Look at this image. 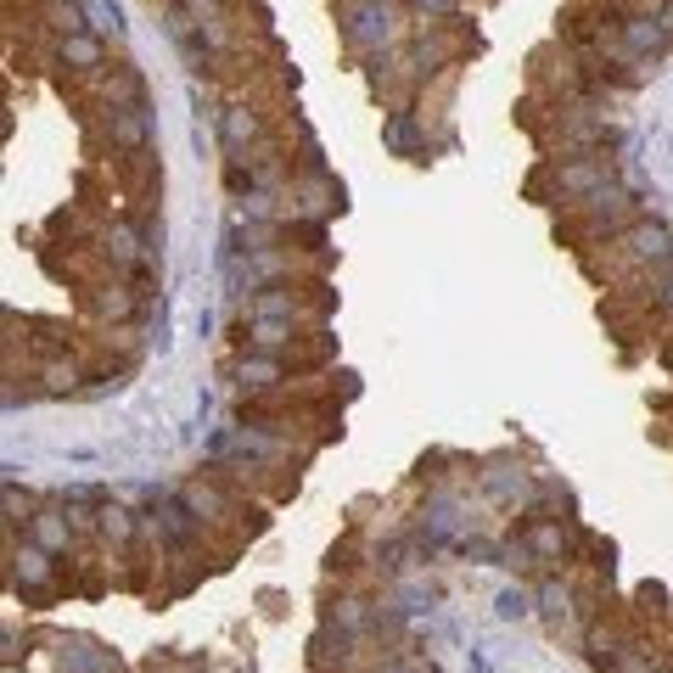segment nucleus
Instances as JSON below:
<instances>
[{
    "label": "nucleus",
    "mask_w": 673,
    "mask_h": 673,
    "mask_svg": "<svg viewBox=\"0 0 673 673\" xmlns=\"http://www.w3.org/2000/svg\"><path fill=\"white\" fill-rule=\"evenodd\" d=\"M617 180V163L606 152H573V158H550L545 169L528 180V191L539 202H556V208H578L584 197H595L601 186Z\"/></svg>",
    "instance_id": "nucleus-1"
},
{
    "label": "nucleus",
    "mask_w": 673,
    "mask_h": 673,
    "mask_svg": "<svg viewBox=\"0 0 673 673\" xmlns=\"http://www.w3.org/2000/svg\"><path fill=\"white\" fill-rule=\"evenodd\" d=\"M337 23H343V45L365 62L387 57V51H399L410 40L399 0H337Z\"/></svg>",
    "instance_id": "nucleus-2"
},
{
    "label": "nucleus",
    "mask_w": 673,
    "mask_h": 673,
    "mask_svg": "<svg viewBox=\"0 0 673 673\" xmlns=\"http://www.w3.org/2000/svg\"><path fill=\"white\" fill-rule=\"evenodd\" d=\"M673 270V230L662 219H640L629 225L617 242H606V264H595V275H640V281H657Z\"/></svg>",
    "instance_id": "nucleus-3"
},
{
    "label": "nucleus",
    "mask_w": 673,
    "mask_h": 673,
    "mask_svg": "<svg viewBox=\"0 0 673 673\" xmlns=\"http://www.w3.org/2000/svg\"><path fill=\"white\" fill-rule=\"evenodd\" d=\"M640 191L634 186H623V180H612V186H601L595 197H584L578 202V219L567 230H573L578 242H595V247H606V242H617L629 225H640Z\"/></svg>",
    "instance_id": "nucleus-4"
},
{
    "label": "nucleus",
    "mask_w": 673,
    "mask_h": 673,
    "mask_svg": "<svg viewBox=\"0 0 673 673\" xmlns=\"http://www.w3.org/2000/svg\"><path fill=\"white\" fill-rule=\"evenodd\" d=\"M578 550V528L567 516H522L516 539H505V556L500 561H533V567H567Z\"/></svg>",
    "instance_id": "nucleus-5"
},
{
    "label": "nucleus",
    "mask_w": 673,
    "mask_h": 673,
    "mask_svg": "<svg viewBox=\"0 0 673 673\" xmlns=\"http://www.w3.org/2000/svg\"><path fill=\"white\" fill-rule=\"evenodd\" d=\"M477 483H483V494L500 511H516V516L539 511V500H545V477L533 472V466H522L516 455H488L477 466Z\"/></svg>",
    "instance_id": "nucleus-6"
},
{
    "label": "nucleus",
    "mask_w": 673,
    "mask_h": 673,
    "mask_svg": "<svg viewBox=\"0 0 673 673\" xmlns=\"http://www.w3.org/2000/svg\"><path fill=\"white\" fill-rule=\"evenodd\" d=\"M101 135L118 158H146V146L158 135V118H152V101H107L101 107Z\"/></svg>",
    "instance_id": "nucleus-7"
},
{
    "label": "nucleus",
    "mask_w": 673,
    "mask_h": 673,
    "mask_svg": "<svg viewBox=\"0 0 673 673\" xmlns=\"http://www.w3.org/2000/svg\"><path fill=\"white\" fill-rule=\"evenodd\" d=\"M673 51V34L662 29V17L651 6H629V12H617V57L629 62H657Z\"/></svg>",
    "instance_id": "nucleus-8"
},
{
    "label": "nucleus",
    "mask_w": 673,
    "mask_h": 673,
    "mask_svg": "<svg viewBox=\"0 0 673 673\" xmlns=\"http://www.w3.org/2000/svg\"><path fill=\"white\" fill-rule=\"evenodd\" d=\"M214 129H219L225 158H253L258 146H270V118H264V107H253V101H225Z\"/></svg>",
    "instance_id": "nucleus-9"
},
{
    "label": "nucleus",
    "mask_w": 673,
    "mask_h": 673,
    "mask_svg": "<svg viewBox=\"0 0 673 673\" xmlns=\"http://www.w3.org/2000/svg\"><path fill=\"white\" fill-rule=\"evenodd\" d=\"M174 494H180V500H186V511L197 516L202 528H242L247 516V505L236 500V494H230L225 483H214V477H197V483H186V488H174Z\"/></svg>",
    "instance_id": "nucleus-10"
},
{
    "label": "nucleus",
    "mask_w": 673,
    "mask_h": 673,
    "mask_svg": "<svg viewBox=\"0 0 673 673\" xmlns=\"http://www.w3.org/2000/svg\"><path fill=\"white\" fill-rule=\"evenodd\" d=\"M533 617H545L550 634H567V640H584V617H578V589L561 573H545L533 584Z\"/></svg>",
    "instance_id": "nucleus-11"
},
{
    "label": "nucleus",
    "mask_w": 673,
    "mask_h": 673,
    "mask_svg": "<svg viewBox=\"0 0 673 673\" xmlns=\"http://www.w3.org/2000/svg\"><path fill=\"white\" fill-rule=\"evenodd\" d=\"M404 51H410V79H427V73H444L460 57V34L444 29V23H421L404 40Z\"/></svg>",
    "instance_id": "nucleus-12"
},
{
    "label": "nucleus",
    "mask_w": 673,
    "mask_h": 673,
    "mask_svg": "<svg viewBox=\"0 0 673 673\" xmlns=\"http://www.w3.org/2000/svg\"><path fill=\"white\" fill-rule=\"evenodd\" d=\"M230 376H236L242 393H281V387H292L287 354H258V348H242L230 359Z\"/></svg>",
    "instance_id": "nucleus-13"
},
{
    "label": "nucleus",
    "mask_w": 673,
    "mask_h": 673,
    "mask_svg": "<svg viewBox=\"0 0 673 673\" xmlns=\"http://www.w3.org/2000/svg\"><path fill=\"white\" fill-rule=\"evenodd\" d=\"M382 146L393 152V158H410V163L427 158L432 141H427V124H421L416 107H393V113L382 118Z\"/></svg>",
    "instance_id": "nucleus-14"
},
{
    "label": "nucleus",
    "mask_w": 673,
    "mask_h": 673,
    "mask_svg": "<svg viewBox=\"0 0 673 673\" xmlns=\"http://www.w3.org/2000/svg\"><path fill=\"white\" fill-rule=\"evenodd\" d=\"M57 668L62 673H124V662H118V651H107V645L90 640V634H62Z\"/></svg>",
    "instance_id": "nucleus-15"
},
{
    "label": "nucleus",
    "mask_w": 673,
    "mask_h": 673,
    "mask_svg": "<svg viewBox=\"0 0 673 673\" xmlns=\"http://www.w3.org/2000/svg\"><path fill=\"white\" fill-rule=\"evenodd\" d=\"M12 584L23 589V595H40V589L57 584V556L51 550H40L34 539H12Z\"/></svg>",
    "instance_id": "nucleus-16"
},
{
    "label": "nucleus",
    "mask_w": 673,
    "mask_h": 673,
    "mask_svg": "<svg viewBox=\"0 0 673 673\" xmlns=\"http://www.w3.org/2000/svg\"><path fill=\"white\" fill-rule=\"evenodd\" d=\"M23 539H34L40 550H51L57 561L73 556V545H79V533H73V522H68V511H62V500H57V505H40V511L29 516Z\"/></svg>",
    "instance_id": "nucleus-17"
},
{
    "label": "nucleus",
    "mask_w": 673,
    "mask_h": 673,
    "mask_svg": "<svg viewBox=\"0 0 673 673\" xmlns=\"http://www.w3.org/2000/svg\"><path fill=\"white\" fill-rule=\"evenodd\" d=\"M141 533H146V516L135 511V505L113 500V494L101 500V545H107V550H118V556H129Z\"/></svg>",
    "instance_id": "nucleus-18"
},
{
    "label": "nucleus",
    "mask_w": 673,
    "mask_h": 673,
    "mask_svg": "<svg viewBox=\"0 0 673 673\" xmlns=\"http://www.w3.org/2000/svg\"><path fill=\"white\" fill-rule=\"evenodd\" d=\"M371 623H376V601L371 595H359V589H343L337 601H326V629L354 634V640H371Z\"/></svg>",
    "instance_id": "nucleus-19"
},
{
    "label": "nucleus",
    "mask_w": 673,
    "mask_h": 673,
    "mask_svg": "<svg viewBox=\"0 0 673 673\" xmlns=\"http://www.w3.org/2000/svg\"><path fill=\"white\" fill-rule=\"evenodd\" d=\"M242 315L247 320H303V326H315V309H303V298L292 287H264V292H253V298L242 303Z\"/></svg>",
    "instance_id": "nucleus-20"
},
{
    "label": "nucleus",
    "mask_w": 673,
    "mask_h": 673,
    "mask_svg": "<svg viewBox=\"0 0 673 673\" xmlns=\"http://www.w3.org/2000/svg\"><path fill=\"white\" fill-rule=\"evenodd\" d=\"M57 62H62L68 73H85V79H96V73L107 68V45H101L96 29L68 34V40H57Z\"/></svg>",
    "instance_id": "nucleus-21"
},
{
    "label": "nucleus",
    "mask_w": 673,
    "mask_h": 673,
    "mask_svg": "<svg viewBox=\"0 0 673 673\" xmlns=\"http://www.w3.org/2000/svg\"><path fill=\"white\" fill-rule=\"evenodd\" d=\"M303 337V320H247L242 315V343L258 348V354H287Z\"/></svg>",
    "instance_id": "nucleus-22"
},
{
    "label": "nucleus",
    "mask_w": 673,
    "mask_h": 673,
    "mask_svg": "<svg viewBox=\"0 0 673 673\" xmlns=\"http://www.w3.org/2000/svg\"><path fill=\"white\" fill-rule=\"evenodd\" d=\"M623 645H629V634L612 629V623H595V629H584V657L595 662L601 673H612V662L623 657Z\"/></svg>",
    "instance_id": "nucleus-23"
},
{
    "label": "nucleus",
    "mask_w": 673,
    "mask_h": 673,
    "mask_svg": "<svg viewBox=\"0 0 673 673\" xmlns=\"http://www.w3.org/2000/svg\"><path fill=\"white\" fill-rule=\"evenodd\" d=\"M34 382H40L45 399H68V393H79V365L57 354V359H45V365H40V376H34Z\"/></svg>",
    "instance_id": "nucleus-24"
},
{
    "label": "nucleus",
    "mask_w": 673,
    "mask_h": 673,
    "mask_svg": "<svg viewBox=\"0 0 673 673\" xmlns=\"http://www.w3.org/2000/svg\"><path fill=\"white\" fill-rule=\"evenodd\" d=\"M96 315H101V320H118V326H124V320L141 315V298H135V287H129V281H113V287L96 298Z\"/></svg>",
    "instance_id": "nucleus-25"
},
{
    "label": "nucleus",
    "mask_w": 673,
    "mask_h": 673,
    "mask_svg": "<svg viewBox=\"0 0 673 673\" xmlns=\"http://www.w3.org/2000/svg\"><path fill=\"white\" fill-rule=\"evenodd\" d=\"M45 17H51L57 40H68V34H85V29H90V6H85V0H45Z\"/></svg>",
    "instance_id": "nucleus-26"
},
{
    "label": "nucleus",
    "mask_w": 673,
    "mask_h": 673,
    "mask_svg": "<svg viewBox=\"0 0 673 673\" xmlns=\"http://www.w3.org/2000/svg\"><path fill=\"white\" fill-rule=\"evenodd\" d=\"M494 617H500V623H522V617H533V589L505 584L500 595H494Z\"/></svg>",
    "instance_id": "nucleus-27"
},
{
    "label": "nucleus",
    "mask_w": 673,
    "mask_h": 673,
    "mask_svg": "<svg viewBox=\"0 0 673 673\" xmlns=\"http://www.w3.org/2000/svg\"><path fill=\"white\" fill-rule=\"evenodd\" d=\"M141 96H146V85H141V73L135 68H118L113 79L101 85V107H107V101H141Z\"/></svg>",
    "instance_id": "nucleus-28"
},
{
    "label": "nucleus",
    "mask_w": 673,
    "mask_h": 673,
    "mask_svg": "<svg viewBox=\"0 0 673 673\" xmlns=\"http://www.w3.org/2000/svg\"><path fill=\"white\" fill-rule=\"evenodd\" d=\"M90 6V29H101V34H113V40H124V12H118L113 0H85Z\"/></svg>",
    "instance_id": "nucleus-29"
},
{
    "label": "nucleus",
    "mask_w": 673,
    "mask_h": 673,
    "mask_svg": "<svg viewBox=\"0 0 673 673\" xmlns=\"http://www.w3.org/2000/svg\"><path fill=\"white\" fill-rule=\"evenodd\" d=\"M410 6H416L427 23H449V17L460 12V0H410Z\"/></svg>",
    "instance_id": "nucleus-30"
},
{
    "label": "nucleus",
    "mask_w": 673,
    "mask_h": 673,
    "mask_svg": "<svg viewBox=\"0 0 673 673\" xmlns=\"http://www.w3.org/2000/svg\"><path fill=\"white\" fill-rule=\"evenodd\" d=\"M651 303H657L662 315H673V270H668V275H657V281H651Z\"/></svg>",
    "instance_id": "nucleus-31"
},
{
    "label": "nucleus",
    "mask_w": 673,
    "mask_h": 673,
    "mask_svg": "<svg viewBox=\"0 0 673 673\" xmlns=\"http://www.w3.org/2000/svg\"><path fill=\"white\" fill-rule=\"evenodd\" d=\"M657 17H662V29L673 34V0H657Z\"/></svg>",
    "instance_id": "nucleus-32"
},
{
    "label": "nucleus",
    "mask_w": 673,
    "mask_h": 673,
    "mask_svg": "<svg viewBox=\"0 0 673 673\" xmlns=\"http://www.w3.org/2000/svg\"><path fill=\"white\" fill-rule=\"evenodd\" d=\"M662 673H673V668H662Z\"/></svg>",
    "instance_id": "nucleus-33"
}]
</instances>
